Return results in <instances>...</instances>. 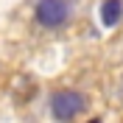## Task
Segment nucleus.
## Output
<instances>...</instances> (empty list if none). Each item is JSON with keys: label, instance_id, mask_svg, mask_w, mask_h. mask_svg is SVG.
I'll list each match as a JSON object with an SVG mask.
<instances>
[{"label": "nucleus", "instance_id": "2", "mask_svg": "<svg viewBox=\"0 0 123 123\" xmlns=\"http://www.w3.org/2000/svg\"><path fill=\"white\" fill-rule=\"evenodd\" d=\"M70 6L67 0H39L37 3V23L42 28H59L67 23Z\"/></svg>", "mask_w": 123, "mask_h": 123}, {"label": "nucleus", "instance_id": "1", "mask_svg": "<svg viewBox=\"0 0 123 123\" xmlns=\"http://www.w3.org/2000/svg\"><path fill=\"white\" fill-rule=\"evenodd\" d=\"M84 106H87V98L81 92H76V90H62V92H56L53 98H50V112L59 120L76 117L78 112H84Z\"/></svg>", "mask_w": 123, "mask_h": 123}, {"label": "nucleus", "instance_id": "3", "mask_svg": "<svg viewBox=\"0 0 123 123\" xmlns=\"http://www.w3.org/2000/svg\"><path fill=\"white\" fill-rule=\"evenodd\" d=\"M120 0H106L104 6H101V23L104 25H115L120 20Z\"/></svg>", "mask_w": 123, "mask_h": 123}]
</instances>
